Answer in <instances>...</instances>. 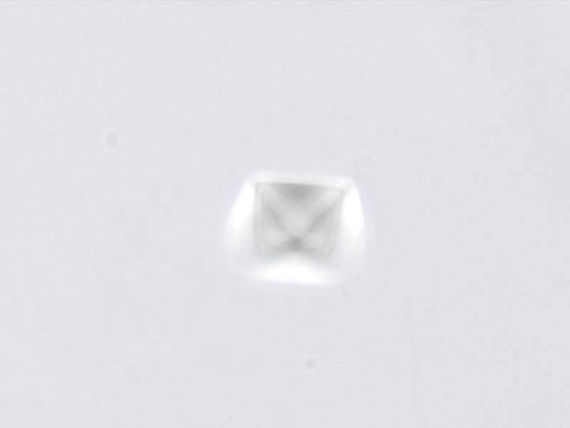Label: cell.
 Wrapping results in <instances>:
<instances>
[{"label": "cell", "instance_id": "cell-1", "mask_svg": "<svg viewBox=\"0 0 570 428\" xmlns=\"http://www.w3.org/2000/svg\"><path fill=\"white\" fill-rule=\"evenodd\" d=\"M346 188L291 179L255 186L253 245L265 257L330 260L337 246Z\"/></svg>", "mask_w": 570, "mask_h": 428}]
</instances>
